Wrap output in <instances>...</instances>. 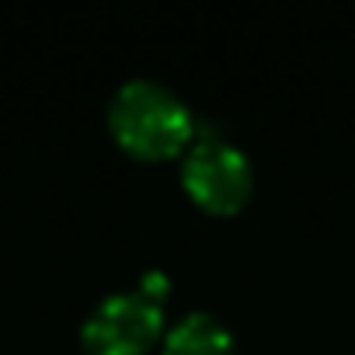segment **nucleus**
<instances>
[{
    "mask_svg": "<svg viewBox=\"0 0 355 355\" xmlns=\"http://www.w3.org/2000/svg\"><path fill=\"white\" fill-rule=\"evenodd\" d=\"M112 139L136 160L185 157L196 143L199 122L182 94L153 77H132L119 84L105 112Z\"/></svg>",
    "mask_w": 355,
    "mask_h": 355,
    "instance_id": "obj_1",
    "label": "nucleus"
},
{
    "mask_svg": "<svg viewBox=\"0 0 355 355\" xmlns=\"http://www.w3.org/2000/svg\"><path fill=\"white\" fill-rule=\"evenodd\" d=\"M178 174H182L185 196L213 216H234L254 196L251 157L227 136L209 132L202 125L196 132V143L185 150Z\"/></svg>",
    "mask_w": 355,
    "mask_h": 355,
    "instance_id": "obj_2",
    "label": "nucleus"
},
{
    "mask_svg": "<svg viewBox=\"0 0 355 355\" xmlns=\"http://www.w3.org/2000/svg\"><path fill=\"white\" fill-rule=\"evenodd\" d=\"M164 331V306L136 289H119L91 306L80 324V345L87 355H150Z\"/></svg>",
    "mask_w": 355,
    "mask_h": 355,
    "instance_id": "obj_3",
    "label": "nucleus"
},
{
    "mask_svg": "<svg viewBox=\"0 0 355 355\" xmlns=\"http://www.w3.org/2000/svg\"><path fill=\"white\" fill-rule=\"evenodd\" d=\"M160 355H237V341L216 313L189 310L164 331Z\"/></svg>",
    "mask_w": 355,
    "mask_h": 355,
    "instance_id": "obj_4",
    "label": "nucleus"
},
{
    "mask_svg": "<svg viewBox=\"0 0 355 355\" xmlns=\"http://www.w3.org/2000/svg\"><path fill=\"white\" fill-rule=\"evenodd\" d=\"M136 293H143L146 300H153L157 306H164L167 303V296H171V279L164 275V272H143V279L136 282Z\"/></svg>",
    "mask_w": 355,
    "mask_h": 355,
    "instance_id": "obj_5",
    "label": "nucleus"
}]
</instances>
